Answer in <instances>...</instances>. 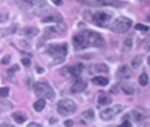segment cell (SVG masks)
Returning <instances> with one entry per match:
<instances>
[{
    "label": "cell",
    "mask_w": 150,
    "mask_h": 127,
    "mask_svg": "<svg viewBox=\"0 0 150 127\" xmlns=\"http://www.w3.org/2000/svg\"><path fill=\"white\" fill-rule=\"evenodd\" d=\"M75 50H83L90 48H101L105 45L104 39L98 32L92 30H84L73 37Z\"/></svg>",
    "instance_id": "obj_1"
},
{
    "label": "cell",
    "mask_w": 150,
    "mask_h": 127,
    "mask_svg": "<svg viewBox=\"0 0 150 127\" xmlns=\"http://www.w3.org/2000/svg\"><path fill=\"white\" fill-rule=\"evenodd\" d=\"M8 19V12L6 11H0V23H6Z\"/></svg>",
    "instance_id": "obj_28"
},
{
    "label": "cell",
    "mask_w": 150,
    "mask_h": 127,
    "mask_svg": "<svg viewBox=\"0 0 150 127\" xmlns=\"http://www.w3.org/2000/svg\"><path fill=\"white\" fill-rule=\"evenodd\" d=\"M28 127H42V125L41 124H39V123H28V126H27Z\"/></svg>",
    "instance_id": "obj_37"
},
{
    "label": "cell",
    "mask_w": 150,
    "mask_h": 127,
    "mask_svg": "<svg viewBox=\"0 0 150 127\" xmlns=\"http://www.w3.org/2000/svg\"><path fill=\"white\" fill-rule=\"evenodd\" d=\"M112 16L104 11H97L92 15V19L97 26L105 28L110 22Z\"/></svg>",
    "instance_id": "obj_6"
},
{
    "label": "cell",
    "mask_w": 150,
    "mask_h": 127,
    "mask_svg": "<svg viewBox=\"0 0 150 127\" xmlns=\"http://www.w3.org/2000/svg\"><path fill=\"white\" fill-rule=\"evenodd\" d=\"M17 26L16 24H12L9 27L7 28H0V39L7 37L9 35L14 34L17 31Z\"/></svg>",
    "instance_id": "obj_16"
},
{
    "label": "cell",
    "mask_w": 150,
    "mask_h": 127,
    "mask_svg": "<svg viewBox=\"0 0 150 127\" xmlns=\"http://www.w3.org/2000/svg\"><path fill=\"white\" fill-rule=\"evenodd\" d=\"M12 119H14L17 124H23L25 122L28 120V116L24 112H16L12 114Z\"/></svg>",
    "instance_id": "obj_17"
},
{
    "label": "cell",
    "mask_w": 150,
    "mask_h": 127,
    "mask_svg": "<svg viewBox=\"0 0 150 127\" xmlns=\"http://www.w3.org/2000/svg\"><path fill=\"white\" fill-rule=\"evenodd\" d=\"M9 94V88L8 87H2L0 88V96L2 97H8Z\"/></svg>",
    "instance_id": "obj_30"
},
{
    "label": "cell",
    "mask_w": 150,
    "mask_h": 127,
    "mask_svg": "<svg viewBox=\"0 0 150 127\" xmlns=\"http://www.w3.org/2000/svg\"><path fill=\"white\" fill-rule=\"evenodd\" d=\"M35 93L38 97L47 99L51 101L55 99V93L52 86L47 83H37L35 85Z\"/></svg>",
    "instance_id": "obj_4"
},
{
    "label": "cell",
    "mask_w": 150,
    "mask_h": 127,
    "mask_svg": "<svg viewBox=\"0 0 150 127\" xmlns=\"http://www.w3.org/2000/svg\"><path fill=\"white\" fill-rule=\"evenodd\" d=\"M120 126H122V127H131L132 126V124H131V123L129 121H128V120H125L123 123L121 124Z\"/></svg>",
    "instance_id": "obj_36"
},
{
    "label": "cell",
    "mask_w": 150,
    "mask_h": 127,
    "mask_svg": "<svg viewBox=\"0 0 150 127\" xmlns=\"http://www.w3.org/2000/svg\"><path fill=\"white\" fill-rule=\"evenodd\" d=\"M109 67L105 63H97L93 66V71L96 73H102V72H108Z\"/></svg>",
    "instance_id": "obj_21"
},
{
    "label": "cell",
    "mask_w": 150,
    "mask_h": 127,
    "mask_svg": "<svg viewBox=\"0 0 150 127\" xmlns=\"http://www.w3.org/2000/svg\"><path fill=\"white\" fill-rule=\"evenodd\" d=\"M52 7L49 5L47 4V2L45 4L42 5V6H38L36 9H35L33 11L34 14L38 16H46L51 11H52Z\"/></svg>",
    "instance_id": "obj_13"
},
{
    "label": "cell",
    "mask_w": 150,
    "mask_h": 127,
    "mask_svg": "<svg viewBox=\"0 0 150 127\" xmlns=\"http://www.w3.org/2000/svg\"><path fill=\"white\" fill-rule=\"evenodd\" d=\"M131 114H132V119H133V120L136 122H139L142 117V114H141L140 113H139V112L136 111V110H132Z\"/></svg>",
    "instance_id": "obj_29"
},
{
    "label": "cell",
    "mask_w": 150,
    "mask_h": 127,
    "mask_svg": "<svg viewBox=\"0 0 150 127\" xmlns=\"http://www.w3.org/2000/svg\"><path fill=\"white\" fill-rule=\"evenodd\" d=\"M149 81V77L148 75L146 73H142L139 78V85H142V86H144V85H147Z\"/></svg>",
    "instance_id": "obj_27"
},
{
    "label": "cell",
    "mask_w": 150,
    "mask_h": 127,
    "mask_svg": "<svg viewBox=\"0 0 150 127\" xmlns=\"http://www.w3.org/2000/svg\"><path fill=\"white\" fill-rule=\"evenodd\" d=\"M80 3H82V4H87V2H88V0H77Z\"/></svg>",
    "instance_id": "obj_41"
},
{
    "label": "cell",
    "mask_w": 150,
    "mask_h": 127,
    "mask_svg": "<svg viewBox=\"0 0 150 127\" xmlns=\"http://www.w3.org/2000/svg\"><path fill=\"white\" fill-rule=\"evenodd\" d=\"M142 61H143V56H142V55H137L131 61V66H132V69L137 70L142 65Z\"/></svg>",
    "instance_id": "obj_22"
},
{
    "label": "cell",
    "mask_w": 150,
    "mask_h": 127,
    "mask_svg": "<svg viewBox=\"0 0 150 127\" xmlns=\"http://www.w3.org/2000/svg\"><path fill=\"white\" fill-rule=\"evenodd\" d=\"M10 61H11V56L10 55H6V56H4L2 58L1 64H2V65H8V64L10 63Z\"/></svg>",
    "instance_id": "obj_31"
},
{
    "label": "cell",
    "mask_w": 150,
    "mask_h": 127,
    "mask_svg": "<svg viewBox=\"0 0 150 127\" xmlns=\"http://www.w3.org/2000/svg\"><path fill=\"white\" fill-rule=\"evenodd\" d=\"M22 7L25 9H36L46 3V0H20Z\"/></svg>",
    "instance_id": "obj_10"
},
{
    "label": "cell",
    "mask_w": 150,
    "mask_h": 127,
    "mask_svg": "<svg viewBox=\"0 0 150 127\" xmlns=\"http://www.w3.org/2000/svg\"><path fill=\"white\" fill-rule=\"evenodd\" d=\"M81 116H82L83 120H86L87 123H90L94 118V111L92 109H88V110L83 111L81 113Z\"/></svg>",
    "instance_id": "obj_25"
},
{
    "label": "cell",
    "mask_w": 150,
    "mask_h": 127,
    "mask_svg": "<svg viewBox=\"0 0 150 127\" xmlns=\"http://www.w3.org/2000/svg\"><path fill=\"white\" fill-rule=\"evenodd\" d=\"M132 21L126 16H120L111 24L110 29L115 33L122 34L129 31L132 27Z\"/></svg>",
    "instance_id": "obj_3"
},
{
    "label": "cell",
    "mask_w": 150,
    "mask_h": 127,
    "mask_svg": "<svg viewBox=\"0 0 150 127\" xmlns=\"http://www.w3.org/2000/svg\"><path fill=\"white\" fill-rule=\"evenodd\" d=\"M121 90L127 95H132L135 93V87L132 84L125 83L121 85Z\"/></svg>",
    "instance_id": "obj_23"
},
{
    "label": "cell",
    "mask_w": 150,
    "mask_h": 127,
    "mask_svg": "<svg viewBox=\"0 0 150 127\" xmlns=\"http://www.w3.org/2000/svg\"><path fill=\"white\" fill-rule=\"evenodd\" d=\"M64 126H65L71 127V126H73L74 124V121L72 120V119H67V120H66V121L64 122Z\"/></svg>",
    "instance_id": "obj_34"
},
{
    "label": "cell",
    "mask_w": 150,
    "mask_h": 127,
    "mask_svg": "<svg viewBox=\"0 0 150 127\" xmlns=\"http://www.w3.org/2000/svg\"><path fill=\"white\" fill-rule=\"evenodd\" d=\"M58 123V120H57V119H56V118H52V119H50L49 120V123L51 125H55L56 123Z\"/></svg>",
    "instance_id": "obj_39"
},
{
    "label": "cell",
    "mask_w": 150,
    "mask_h": 127,
    "mask_svg": "<svg viewBox=\"0 0 150 127\" xmlns=\"http://www.w3.org/2000/svg\"><path fill=\"white\" fill-rule=\"evenodd\" d=\"M117 0H88L87 5L91 6H117Z\"/></svg>",
    "instance_id": "obj_11"
},
{
    "label": "cell",
    "mask_w": 150,
    "mask_h": 127,
    "mask_svg": "<svg viewBox=\"0 0 150 127\" xmlns=\"http://www.w3.org/2000/svg\"><path fill=\"white\" fill-rule=\"evenodd\" d=\"M39 33V29L35 26H25L20 30L19 34L21 36L26 38H34L37 36Z\"/></svg>",
    "instance_id": "obj_8"
},
{
    "label": "cell",
    "mask_w": 150,
    "mask_h": 127,
    "mask_svg": "<svg viewBox=\"0 0 150 127\" xmlns=\"http://www.w3.org/2000/svg\"><path fill=\"white\" fill-rule=\"evenodd\" d=\"M68 52L67 43L51 44L46 47V52L53 59L54 63L60 64L65 60Z\"/></svg>",
    "instance_id": "obj_2"
},
{
    "label": "cell",
    "mask_w": 150,
    "mask_h": 127,
    "mask_svg": "<svg viewBox=\"0 0 150 127\" xmlns=\"http://www.w3.org/2000/svg\"><path fill=\"white\" fill-rule=\"evenodd\" d=\"M63 17L60 13H55V14H47L43 19L42 22L43 23H47V22H59L63 21Z\"/></svg>",
    "instance_id": "obj_15"
},
{
    "label": "cell",
    "mask_w": 150,
    "mask_h": 127,
    "mask_svg": "<svg viewBox=\"0 0 150 127\" xmlns=\"http://www.w3.org/2000/svg\"><path fill=\"white\" fill-rule=\"evenodd\" d=\"M21 62H22V65H23L24 66H25V67H29V66H31V64H32V62H31L29 58L27 57L22 59Z\"/></svg>",
    "instance_id": "obj_33"
},
{
    "label": "cell",
    "mask_w": 150,
    "mask_h": 127,
    "mask_svg": "<svg viewBox=\"0 0 150 127\" xmlns=\"http://www.w3.org/2000/svg\"><path fill=\"white\" fill-rule=\"evenodd\" d=\"M124 43L127 46L130 47V46H132V39H130V38H127V39L125 40Z\"/></svg>",
    "instance_id": "obj_35"
},
{
    "label": "cell",
    "mask_w": 150,
    "mask_h": 127,
    "mask_svg": "<svg viewBox=\"0 0 150 127\" xmlns=\"http://www.w3.org/2000/svg\"><path fill=\"white\" fill-rule=\"evenodd\" d=\"M132 75L129 68L127 66H122L119 69L117 72V77L120 80H126V79H129Z\"/></svg>",
    "instance_id": "obj_14"
},
{
    "label": "cell",
    "mask_w": 150,
    "mask_h": 127,
    "mask_svg": "<svg viewBox=\"0 0 150 127\" xmlns=\"http://www.w3.org/2000/svg\"><path fill=\"white\" fill-rule=\"evenodd\" d=\"M46 105V101L45 99L42 98V99H38L37 101L33 104V108L35 110L36 112L38 113H40V112H42L45 107Z\"/></svg>",
    "instance_id": "obj_24"
},
{
    "label": "cell",
    "mask_w": 150,
    "mask_h": 127,
    "mask_svg": "<svg viewBox=\"0 0 150 127\" xmlns=\"http://www.w3.org/2000/svg\"><path fill=\"white\" fill-rule=\"evenodd\" d=\"M135 29L139 30V31H148L149 28V26L142 25V24H137L135 26Z\"/></svg>",
    "instance_id": "obj_32"
},
{
    "label": "cell",
    "mask_w": 150,
    "mask_h": 127,
    "mask_svg": "<svg viewBox=\"0 0 150 127\" xmlns=\"http://www.w3.org/2000/svg\"><path fill=\"white\" fill-rule=\"evenodd\" d=\"M0 126H13L11 125V124H8V123H2Z\"/></svg>",
    "instance_id": "obj_42"
},
{
    "label": "cell",
    "mask_w": 150,
    "mask_h": 127,
    "mask_svg": "<svg viewBox=\"0 0 150 127\" xmlns=\"http://www.w3.org/2000/svg\"><path fill=\"white\" fill-rule=\"evenodd\" d=\"M77 104L71 99H64L57 103V112L62 116H67L77 110Z\"/></svg>",
    "instance_id": "obj_5"
},
{
    "label": "cell",
    "mask_w": 150,
    "mask_h": 127,
    "mask_svg": "<svg viewBox=\"0 0 150 127\" xmlns=\"http://www.w3.org/2000/svg\"><path fill=\"white\" fill-rule=\"evenodd\" d=\"M87 83L86 82L82 80H79L75 82L72 85L70 90H71V93H80L81 92H83L87 88Z\"/></svg>",
    "instance_id": "obj_12"
},
{
    "label": "cell",
    "mask_w": 150,
    "mask_h": 127,
    "mask_svg": "<svg viewBox=\"0 0 150 127\" xmlns=\"http://www.w3.org/2000/svg\"><path fill=\"white\" fill-rule=\"evenodd\" d=\"M91 82L93 83V84L96 85H99V86H106L109 84V80L107 77L104 76H95L93 77Z\"/></svg>",
    "instance_id": "obj_19"
},
{
    "label": "cell",
    "mask_w": 150,
    "mask_h": 127,
    "mask_svg": "<svg viewBox=\"0 0 150 127\" xmlns=\"http://www.w3.org/2000/svg\"><path fill=\"white\" fill-rule=\"evenodd\" d=\"M124 108V105H121V104H117V105H113L112 107L107 108V109L103 110L100 113V117L104 121L110 120L116 116L120 114L121 112H122Z\"/></svg>",
    "instance_id": "obj_7"
},
{
    "label": "cell",
    "mask_w": 150,
    "mask_h": 127,
    "mask_svg": "<svg viewBox=\"0 0 150 127\" xmlns=\"http://www.w3.org/2000/svg\"><path fill=\"white\" fill-rule=\"evenodd\" d=\"M54 4L57 6H62L63 5V0H52Z\"/></svg>",
    "instance_id": "obj_38"
},
{
    "label": "cell",
    "mask_w": 150,
    "mask_h": 127,
    "mask_svg": "<svg viewBox=\"0 0 150 127\" xmlns=\"http://www.w3.org/2000/svg\"><path fill=\"white\" fill-rule=\"evenodd\" d=\"M83 70V66L82 63H77L76 66H71V67L67 68V72L72 76L77 77L81 75Z\"/></svg>",
    "instance_id": "obj_18"
},
{
    "label": "cell",
    "mask_w": 150,
    "mask_h": 127,
    "mask_svg": "<svg viewBox=\"0 0 150 127\" xmlns=\"http://www.w3.org/2000/svg\"><path fill=\"white\" fill-rule=\"evenodd\" d=\"M112 99L110 95L108 94H100L98 97V103L102 105H107L112 103Z\"/></svg>",
    "instance_id": "obj_20"
},
{
    "label": "cell",
    "mask_w": 150,
    "mask_h": 127,
    "mask_svg": "<svg viewBox=\"0 0 150 127\" xmlns=\"http://www.w3.org/2000/svg\"><path fill=\"white\" fill-rule=\"evenodd\" d=\"M20 70V67L18 66V64H15L14 66H12V67H10L8 70H7V75H8V78H14V74L16 71H18Z\"/></svg>",
    "instance_id": "obj_26"
},
{
    "label": "cell",
    "mask_w": 150,
    "mask_h": 127,
    "mask_svg": "<svg viewBox=\"0 0 150 127\" xmlns=\"http://www.w3.org/2000/svg\"><path fill=\"white\" fill-rule=\"evenodd\" d=\"M44 72H45V70H44L43 68H41V67L38 68V70H37V72H38V73H39V74L43 73Z\"/></svg>",
    "instance_id": "obj_40"
},
{
    "label": "cell",
    "mask_w": 150,
    "mask_h": 127,
    "mask_svg": "<svg viewBox=\"0 0 150 127\" xmlns=\"http://www.w3.org/2000/svg\"><path fill=\"white\" fill-rule=\"evenodd\" d=\"M56 26H48L45 29V32H47V34H61L63 33L66 31L67 27L66 25L62 22H57Z\"/></svg>",
    "instance_id": "obj_9"
}]
</instances>
